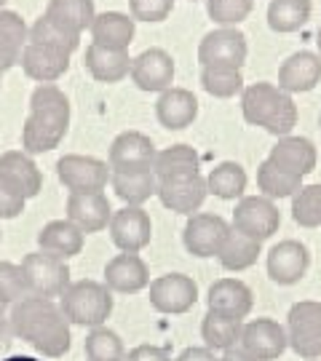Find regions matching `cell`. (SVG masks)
Masks as SVG:
<instances>
[{
    "instance_id": "obj_1",
    "label": "cell",
    "mask_w": 321,
    "mask_h": 361,
    "mask_svg": "<svg viewBox=\"0 0 321 361\" xmlns=\"http://www.w3.org/2000/svg\"><path fill=\"white\" fill-rule=\"evenodd\" d=\"M8 322L13 326L16 340L38 350L46 359H62L73 345L70 322L64 319L59 302L46 297H25L11 305Z\"/></svg>"
},
{
    "instance_id": "obj_2",
    "label": "cell",
    "mask_w": 321,
    "mask_h": 361,
    "mask_svg": "<svg viewBox=\"0 0 321 361\" xmlns=\"http://www.w3.org/2000/svg\"><path fill=\"white\" fill-rule=\"evenodd\" d=\"M70 129V99L59 86L40 83L30 97V116L22 126V150L43 155L59 147Z\"/></svg>"
},
{
    "instance_id": "obj_3",
    "label": "cell",
    "mask_w": 321,
    "mask_h": 361,
    "mask_svg": "<svg viewBox=\"0 0 321 361\" xmlns=\"http://www.w3.org/2000/svg\"><path fill=\"white\" fill-rule=\"evenodd\" d=\"M241 113L246 123L260 126L273 137H286L297 126V104L292 94L265 80L241 91Z\"/></svg>"
},
{
    "instance_id": "obj_4",
    "label": "cell",
    "mask_w": 321,
    "mask_h": 361,
    "mask_svg": "<svg viewBox=\"0 0 321 361\" xmlns=\"http://www.w3.org/2000/svg\"><path fill=\"white\" fill-rule=\"evenodd\" d=\"M59 308L70 324L89 329L104 326L113 313V292L104 286V281L80 279L64 289V295L59 297Z\"/></svg>"
},
{
    "instance_id": "obj_5",
    "label": "cell",
    "mask_w": 321,
    "mask_h": 361,
    "mask_svg": "<svg viewBox=\"0 0 321 361\" xmlns=\"http://www.w3.org/2000/svg\"><path fill=\"white\" fill-rule=\"evenodd\" d=\"M22 273H25L27 295L30 297H62L64 289L73 284L70 281V265L64 259L54 257L49 252H30L22 259Z\"/></svg>"
},
{
    "instance_id": "obj_6",
    "label": "cell",
    "mask_w": 321,
    "mask_h": 361,
    "mask_svg": "<svg viewBox=\"0 0 321 361\" xmlns=\"http://www.w3.org/2000/svg\"><path fill=\"white\" fill-rule=\"evenodd\" d=\"M286 343L300 359H321V302L300 300L286 313Z\"/></svg>"
},
{
    "instance_id": "obj_7",
    "label": "cell",
    "mask_w": 321,
    "mask_h": 361,
    "mask_svg": "<svg viewBox=\"0 0 321 361\" xmlns=\"http://www.w3.org/2000/svg\"><path fill=\"white\" fill-rule=\"evenodd\" d=\"M110 166L107 161H99L94 155H62L56 161V177L70 193H104L110 182Z\"/></svg>"
},
{
    "instance_id": "obj_8",
    "label": "cell",
    "mask_w": 321,
    "mask_h": 361,
    "mask_svg": "<svg viewBox=\"0 0 321 361\" xmlns=\"http://www.w3.org/2000/svg\"><path fill=\"white\" fill-rule=\"evenodd\" d=\"M231 228L262 244V241H268L273 233H279V228H281V212L265 195H244L236 204Z\"/></svg>"
},
{
    "instance_id": "obj_9",
    "label": "cell",
    "mask_w": 321,
    "mask_h": 361,
    "mask_svg": "<svg viewBox=\"0 0 321 361\" xmlns=\"http://www.w3.org/2000/svg\"><path fill=\"white\" fill-rule=\"evenodd\" d=\"M246 35L236 27H219L206 32L198 43V62L201 67H231L241 70L246 62Z\"/></svg>"
},
{
    "instance_id": "obj_10",
    "label": "cell",
    "mask_w": 321,
    "mask_h": 361,
    "mask_svg": "<svg viewBox=\"0 0 321 361\" xmlns=\"http://www.w3.org/2000/svg\"><path fill=\"white\" fill-rule=\"evenodd\" d=\"M231 233V225L219 214H206V212H195L185 222L182 231V244L190 252L193 257H217L225 238Z\"/></svg>"
},
{
    "instance_id": "obj_11",
    "label": "cell",
    "mask_w": 321,
    "mask_h": 361,
    "mask_svg": "<svg viewBox=\"0 0 321 361\" xmlns=\"http://www.w3.org/2000/svg\"><path fill=\"white\" fill-rule=\"evenodd\" d=\"M150 305L166 316H182L198 302V284L185 273H166L150 281Z\"/></svg>"
},
{
    "instance_id": "obj_12",
    "label": "cell",
    "mask_w": 321,
    "mask_h": 361,
    "mask_svg": "<svg viewBox=\"0 0 321 361\" xmlns=\"http://www.w3.org/2000/svg\"><path fill=\"white\" fill-rule=\"evenodd\" d=\"M110 238L126 255H140L153 238V219L142 207H123L110 217Z\"/></svg>"
},
{
    "instance_id": "obj_13",
    "label": "cell",
    "mask_w": 321,
    "mask_h": 361,
    "mask_svg": "<svg viewBox=\"0 0 321 361\" xmlns=\"http://www.w3.org/2000/svg\"><path fill=\"white\" fill-rule=\"evenodd\" d=\"M238 348L246 350L257 361H276L284 350L289 348L286 329H284V324L265 319V316L262 319H252L249 324H244Z\"/></svg>"
},
{
    "instance_id": "obj_14",
    "label": "cell",
    "mask_w": 321,
    "mask_h": 361,
    "mask_svg": "<svg viewBox=\"0 0 321 361\" xmlns=\"http://www.w3.org/2000/svg\"><path fill=\"white\" fill-rule=\"evenodd\" d=\"M155 150L153 140L142 131H123L118 134L110 153H107V166L110 171H140V169H153Z\"/></svg>"
},
{
    "instance_id": "obj_15",
    "label": "cell",
    "mask_w": 321,
    "mask_h": 361,
    "mask_svg": "<svg viewBox=\"0 0 321 361\" xmlns=\"http://www.w3.org/2000/svg\"><path fill=\"white\" fill-rule=\"evenodd\" d=\"M310 268V252L303 241L286 238L279 241L268 252V276L273 284L292 286L297 284Z\"/></svg>"
},
{
    "instance_id": "obj_16",
    "label": "cell",
    "mask_w": 321,
    "mask_h": 361,
    "mask_svg": "<svg viewBox=\"0 0 321 361\" xmlns=\"http://www.w3.org/2000/svg\"><path fill=\"white\" fill-rule=\"evenodd\" d=\"M174 59L164 49H147L131 59V80L140 91H166L174 83Z\"/></svg>"
},
{
    "instance_id": "obj_17",
    "label": "cell",
    "mask_w": 321,
    "mask_h": 361,
    "mask_svg": "<svg viewBox=\"0 0 321 361\" xmlns=\"http://www.w3.org/2000/svg\"><path fill=\"white\" fill-rule=\"evenodd\" d=\"M155 195L166 209L190 217L204 207L209 188H206V177L193 174V177H180V180H158Z\"/></svg>"
},
{
    "instance_id": "obj_18",
    "label": "cell",
    "mask_w": 321,
    "mask_h": 361,
    "mask_svg": "<svg viewBox=\"0 0 321 361\" xmlns=\"http://www.w3.org/2000/svg\"><path fill=\"white\" fill-rule=\"evenodd\" d=\"M206 305H209L212 313L244 322L246 316L252 313V305H255V292L241 279H219V281L209 286Z\"/></svg>"
},
{
    "instance_id": "obj_19",
    "label": "cell",
    "mask_w": 321,
    "mask_h": 361,
    "mask_svg": "<svg viewBox=\"0 0 321 361\" xmlns=\"http://www.w3.org/2000/svg\"><path fill=\"white\" fill-rule=\"evenodd\" d=\"M104 286L116 295H137L150 286V271L140 255L121 252L104 265Z\"/></svg>"
},
{
    "instance_id": "obj_20",
    "label": "cell",
    "mask_w": 321,
    "mask_h": 361,
    "mask_svg": "<svg viewBox=\"0 0 321 361\" xmlns=\"http://www.w3.org/2000/svg\"><path fill=\"white\" fill-rule=\"evenodd\" d=\"M19 65H22L27 78H32L38 83H54L70 70V54L62 49H54V46L27 40L25 51L19 56Z\"/></svg>"
},
{
    "instance_id": "obj_21",
    "label": "cell",
    "mask_w": 321,
    "mask_h": 361,
    "mask_svg": "<svg viewBox=\"0 0 321 361\" xmlns=\"http://www.w3.org/2000/svg\"><path fill=\"white\" fill-rule=\"evenodd\" d=\"M321 80V56L313 51H297L279 67V89L286 94L313 91Z\"/></svg>"
},
{
    "instance_id": "obj_22",
    "label": "cell",
    "mask_w": 321,
    "mask_h": 361,
    "mask_svg": "<svg viewBox=\"0 0 321 361\" xmlns=\"http://www.w3.org/2000/svg\"><path fill=\"white\" fill-rule=\"evenodd\" d=\"M268 161H273L276 166H281L284 171L295 174V177H308L310 171L316 169L319 153L316 145L310 142L308 137H279V142L270 147Z\"/></svg>"
},
{
    "instance_id": "obj_23",
    "label": "cell",
    "mask_w": 321,
    "mask_h": 361,
    "mask_svg": "<svg viewBox=\"0 0 321 361\" xmlns=\"http://www.w3.org/2000/svg\"><path fill=\"white\" fill-rule=\"evenodd\" d=\"M155 118L169 131L188 129L193 121L198 118V99H195V94L188 89H180V86H171V89L161 91V97L155 102Z\"/></svg>"
},
{
    "instance_id": "obj_24",
    "label": "cell",
    "mask_w": 321,
    "mask_h": 361,
    "mask_svg": "<svg viewBox=\"0 0 321 361\" xmlns=\"http://www.w3.org/2000/svg\"><path fill=\"white\" fill-rule=\"evenodd\" d=\"M113 209L104 193H70L67 198V219L83 233H99L110 225Z\"/></svg>"
},
{
    "instance_id": "obj_25",
    "label": "cell",
    "mask_w": 321,
    "mask_h": 361,
    "mask_svg": "<svg viewBox=\"0 0 321 361\" xmlns=\"http://www.w3.org/2000/svg\"><path fill=\"white\" fill-rule=\"evenodd\" d=\"M91 43L113 49V51H128L131 40H134V19L121 11H104L97 13L91 22Z\"/></svg>"
},
{
    "instance_id": "obj_26",
    "label": "cell",
    "mask_w": 321,
    "mask_h": 361,
    "mask_svg": "<svg viewBox=\"0 0 321 361\" xmlns=\"http://www.w3.org/2000/svg\"><path fill=\"white\" fill-rule=\"evenodd\" d=\"M83 238H86V233L80 231L78 225H73L70 219H52L49 225H43L38 233V246L40 252H49L54 257L59 259H67L80 255V249H83Z\"/></svg>"
},
{
    "instance_id": "obj_27",
    "label": "cell",
    "mask_w": 321,
    "mask_h": 361,
    "mask_svg": "<svg viewBox=\"0 0 321 361\" xmlns=\"http://www.w3.org/2000/svg\"><path fill=\"white\" fill-rule=\"evenodd\" d=\"M30 40V27L16 11L0 8V78L13 65H19V56Z\"/></svg>"
},
{
    "instance_id": "obj_28",
    "label": "cell",
    "mask_w": 321,
    "mask_h": 361,
    "mask_svg": "<svg viewBox=\"0 0 321 361\" xmlns=\"http://www.w3.org/2000/svg\"><path fill=\"white\" fill-rule=\"evenodd\" d=\"M0 174L16 182L27 198H35L43 190V171L32 161V155H27L25 150H6L0 155Z\"/></svg>"
},
{
    "instance_id": "obj_29",
    "label": "cell",
    "mask_w": 321,
    "mask_h": 361,
    "mask_svg": "<svg viewBox=\"0 0 321 361\" xmlns=\"http://www.w3.org/2000/svg\"><path fill=\"white\" fill-rule=\"evenodd\" d=\"M86 70L99 83H121L131 73V56L128 51H113L91 43L86 49Z\"/></svg>"
},
{
    "instance_id": "obj_30",
    "label": "cell",
    "mask_w": 321,
    "mask_h": 361,
    "mask_svg": "<svg viewBox=\"0 0 321 361\" xmlns=\"http://www.w3.org/2000/svg\"><path fill=\"white\" fill-rule=\"evenodd\" d=\"M110 185L116 195L126 204V207H142L145 201H150L158 190V180H155L153 169H140V171H113L110 174Z\"/></svg>"
},
{
    "instance_id": "obj_31",
    "label": "cell",
    "mask_w": 321,
    "mask_h": 361,
    "mask_svg": "<svg viewBox=\"0 0 321 361\" xmlns=\"http://www.w3.org/2000/svg\"><path fill=\"white\" fill-rule=\"evenodd\" d=\"M201 158L190 145H171L166 150L155 155L153 171L155 180H180V177H193L201 174Z\"/></svg>"
},
{
    "instance_id": "obj_32",
    "label": "cell",
    "mask_w": 321,
    "mask_h": 361,
    "mask_svg": "<svg viewBox=\"0 0 321 361\" xmlns=\"http://www.w3.org/2000/svg\"><path fill=\"white\" fill-rule=\"evenodd\" d=\"M43 16H49L52 22L73 35H83L94 22L97 11H94V0H49Z\"/></svg>"
},
{
    "instance_id": "obj_33",
    "label": "cell",
    "mask_w": 321,
    "mask_h": 361,
    "mask_svg": "<svg viewBox=\"0 0 321 361\" xmlns=\"http://www.w3.org/2000/svg\"><path fill=\"white\" fill-rule=\"evenodd\" d=\"M260 255H262V244H260V241H255V238H249V235L231 228L225 244L219 249L217 259L225 271L241 273V271H246V268H252Z\"/></svg>"
},
{
    "instance_id": "obj_34",
    "label": "cell",
    "mask_w": 321,
    "mask_h": 361,
    "mask_svg": "<svg viewBox=\"0 0 321 361\" xmlns=\"http://www.w3.org/2000/svg\"><path fill=\"white\" fill-rule=\"evenodd\" d=\"M241 332H244V322L219 316V313H212V310H206L204 322H201L204 345L212 350H222V353L231 348H238Z\"/></svg>"
},
{
    "instance_id": "obj_35",
    "label": "cell",
    "mask_w": 321,
    "mask_h": 361,
    "mask_svg": "<svg viewBox=\"0 0 321 361\" xmlns=\"http://www.w3.org/2000/svg\"><path fill=\"white\" fill-rule=\"evenodd\" d=\"M246 182H249V177H246L241 164L222 161V164H217V166L209 171L206 188H209V193L222 198V201H236V198H244Z\"/></svg>"
},
{
    "instance_id": "obj_36",
    "label": "cell",
    "mask_w": 321,
    "mask_h": 361,
    "mask_svg": "<svg viewBox=\"0 0 321 361\" xmlns=\"http://www.w3.org/2000/svg\"><path fill=\"white\" fill-rule=\"evenodd\" d=\"M313 3L310 0H270L268 27L273 32H297L308 25Z\"/></svg>"
},
{
    "instance_id": "obj_37",
    "label": "cell",
    "mask_w": 321,
    "mask_h": 361,
    "mask_svg": "<svg viewBox=\"0 0 321 361\" xmlns=\"http://www.w3.org/2000/svg\"><path fill=\"white\" fill-rule=\"evenodd\" d=\"M257 188L270 201H276V198H292L303 188V177H295V174L284 171L281 166H276L273 161L265 158L257 166Z\"/></svg>"
},
{
    "instance_id": "obj_38",
    "label": "cell",
    "mask_w": 321,
    "mask_h": 361,
    "mask_svg": "<svg viewBox=\"0 0 321 361\" xmlns=\"http://www.w3.org/2000/svg\"><path fill=\"white\" fill-rule=\"evenodd\" d=\"M83 350H86V361H123L126 359L123 340H121V335L113 332L107 324L91 329L89 335H86Z\"/></svg>"
},
{
    "instance_id": "obj_39",
    "label": "cell",
    "mask_w": 321,
    "mask_h": 361,
    "mask_svg": "<svg viewBox=\"0 0 321 361\" xmlns=\"http://www.w3.org/2000/svg\"><path fill=\"white\" fill-rule=\"evenodd\" d=\"M201 86L206 94L217 99H231L244 91V78H241V70H231V67H201Z\"/></svg>"
},
{
    "instance_id": "obj_40",
    "label": "cell",
    "mask_w": 321,
    "mask_h": 361,
    "mask_svg": "<svg viewBox=\"0 0 321 361\" xmlns=\"http://www.w3.org/2000/svg\"><path fill=\"white\" fill-rule=\"evenodd\" d=\"M30 43H43V46H54V49L73 54L80 46V35L67 32L49 16H40V19H35V25L30 27Z\"/></svg>"
},
{
    "instance_id": "obj_41",
    "label": "cell",
    "mask_w": 321,
    "mask_h": 361,
    "mask_svg": "<svg viewBox=\"0 0 321 361\" xmlns=\"http://www.w3.org/2000/svg\"><path fill=\"white\" fill-rule=\"evenodd\" d=\"M292 217L300 228H321V185H303L292 195Z\"/></svg>"
},
{
    "instance_id": "obj_42",
    "label": "cell",
    "mask_w": 321,
    "mask_h": 361,
    "mask_svg": "<svg viewBox=\"0 0 321 361\" xmlns=\"http://www.w3.org/2000/svg\"><path fill=\"white\" fill-rule=\"evenodd\" d=\"M255 8V0H206V13L222 27L241 25Z\"/></svg>"
},
{
    "instance_id": "obj_43",
    "label": "cell",
    "mask_w": 321,
    "mask_h": 361,
    "mask_svg": "<svg viewBox=\"0 0 321 361\" xmlns=\"http://www.w3.org/2000/svg\"><path fill=\"white\" fill-rule=\"evenodd\" d=\"M27 295V284H25V273L16 262H8V259H0V300L6 305H13L19 300H25Z\"/></svg>"
},
{
    "instance_id": "obj_44",
    "label": "cell",
    "mask_w": 321,
    "mask_h": 361,
    "mask_svg": "<svg viewBox=\"0 0 321 361\" xmlns=\"http://www.w3.org/2000/svg\"><path fill=\"white\" fill-rule=\"evenodd\" d=\"M27 195L22 188L11 182L6 174H0V219H13L25 212Z\"/></svg>"
},
{
    "instance_id": "obj_45",
    "label": "cell",
    "mask_w": 321,
    "mask_h": 361,
    "mask_svg": "<svg viewBox=\"0 0 321 361\" xmlns=\"http://www.w3.org/2000/svg\"><path fill=\"white\" fill-rule=\"evenodd\" d=\"M134 22H164L174 11V0H128Z\"/></svg>"
},
{
    "instance_id": "obj_46",
    "label": "cell",
    "mask_w": 321,
    "mask_h": 361,
    "mask_svg": "<svg viewBox=\"0 0 321 361\" xmlns=\"http://www.w3.org/2000/svg\"><path fill=\"white\" fill-rule=\"evenodd\" d=\"M123 361H171V356L161 345H137V348L128 350Z\"/></svg>"
},
{
    "instance_id": "obj_47",
    "label": "cell",
    "mask_w": 321,
    "mask_h": 361,
    "mask_svg": "<svg viewBox=\"0 0 321 361\" xmlns=\"http://www.w3.org/2000/svg\"><path fill=\"white\" fill-rule=\"evenodd\" d=\"M174 361H219V359L217 353L212 348H206V345H190V348L182 350Z\"/></svg>"
},
{
    "instance_id": "obj_48",
    "label": "cell",
    "mask_w": 321,
    "mask_h": 361,
    "mask_svg": "<svg viewBox=\"0 0 321 361\" xmlns=\"http://www.w3.org/2000/svg\"><path fill=\"white\" fill-rule=\"evenodd\" d=\"M13 340H16V335H13V326L6 316V319H0V361L6 359V353L11 350Z\"/></svg>"
},
{
    "instance_id": "obj_49",
    "label": "cell",
    "mask_w": 321,
    "mask_h": 361,
    "mask_svg": "<svg viewBox=\"0 0 321 361\" xmlns=\"http://www.w3.org/2000/svg\"><path fill=\"white\" fill-rule=\"evenodd\" d=\"M219 361H257V359H252V356L241 348H231V350H225V353H222V359Z\"/></svg>"
},
{
    "instance_id": "obj_50",
    "label": "cell",
    "mask_w": 321,
    "mask_h": 361,
    "mask_svg": "<svg viewBox=\"0 0 321 361\" xmlns=\"http://www.w3.org/2000/svg\"><path fill=\"white\" fill-rule=\"evenodd\" d=\"M3 361H40V359H35V356H6Z\"/></svg>"
},
{
    "instance_id": "obj_51",
    "label": "cell",
    "mask_w": 321,
    "mask_h": 361,
    "mask_svg": "<svg viewBox=\"0 0 321 361\" xmlns=\"http://www.w3.org/2000/svg\"><path fill=\"white\" fill-rule=\"evenodd\" d=\"M6 308H8V305H6L3 300H0V319H6Z\"/></svg>"
},
{
    "instance_id": "obj_52",
    "label": "cell",
    "mask_w": 321,
    "mask_h": 361,
    "mask_svg": "<svg viewBox=\"0 0 321 361\" xmlns=\"http://www.w3.org/2000/svg\"><path fill=\"white\" fill-rule=\"evenodd\" d=\"M316 43H319V49H321V30H319V40H316Z\"/></svg>"
},
{
    "instance_id": "obj_53",
    "label": "cell",
    "mask_w": 321,
    "mask_h": 361,
    "mask_svg": "<svg viewBox=\"0 0 321 361\" xmlns=\"http://www.w3.org/2000/svg\"><path fill=\"white\" fill-rule=\"evenodd\" d=\"M3 6H6V0H0V8H3Z\"/></svg>"
},
{
    "instance_id": "obj_54",
    "label": "cell",
    "mask_w": 321,
    "mask_h": 361,
    "mask_svg": "<svg viewBox=\"0 0 321 361\" xmlns=\"http://www.w3.org/2000/svg\"><path fill=\"white\" fill-rule=\"evenodd\" d=\"M0 241H3V231H0Z\"/></svg>"
},
{
    "instance_id": "obj_55",
    "label": "cell",
    "mask_w": 321,
    "mask_h": 361,
    "mask_svg": "<svg viewBox=\"0 0 321 361\" xmlns=\"http://www.w3.org/2000/svg\"><path fill=\"white\" fill-rule=\"evenodd\" d=\"M0 86H3V80H0Z\"/></svg>"
},
{
    "instance_id": "obj_56",
    "label": "cell",
    "mask_w": 321,
    "mask_h": 361,
    "mask_svg": "<svg viewBox=\"0 0 321 361\" xmlns=\"http://www.w3.org/2000/svg\"><path fill=\"white\" fill-rule=\"evenodd\" d=\"M313 361H319V359H313Z\"/></svg>"
}]
</instances>
